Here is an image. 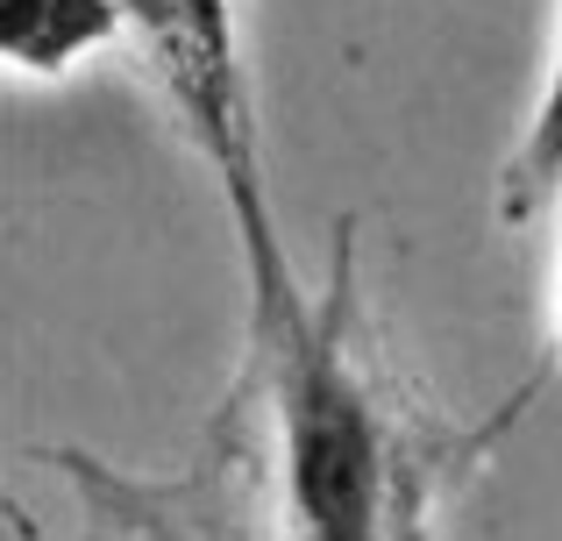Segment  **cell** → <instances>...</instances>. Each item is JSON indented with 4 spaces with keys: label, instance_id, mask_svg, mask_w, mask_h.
<instances>
[{
    "label": "cell",
    "instance_id": "obj_2",
    "mask_svg": "<svg viewBox=\"0 0 562 541\" xmlns=\"http://www.w3.org/2000/svg\"><path fill=\"white\" fill-rule=\"evenodd\" d=\"M122 14L143 79L157 86L171 128L192 143V157L214 171L221 200H228L243 271L278 264L285 236H278L271 185H263V128L243 57V8L235 0H122Z\"/></svg>",
    "mask_w": 562,
    "mask_h": 541
},
{
    "label": "cell",
    "instance_id": "obj_3",
    "mask_svg": "<svg viewBox=\"0 0 562 541\" xmlns=\"http://www.w3.org/2000/svg\"><path fill=\"white\" fill-rule=\"evenodd\" d=\"M128 43L122 0H0V57L14 79H65Z\"/></svg>",
    "mask_w": 562,
    "mask_h": 541
},
{
    "label": "cell",
    "instance_id": "obj_4",
    "mask_svg": "<svg viewBox=\"0 0 562 541\" xmlns=\"http://www.w3.org/2000/svg\"><path fill=\"white\" fill-rule=\"evenodd\" d=\"M549 200H562V29L549 50V79H541V100L527 114V136L513 143L506 171H498V222L520 228L535 222Z\"/></svg>",
    "mask_w": 562,
    "mask_h": 541
},
{
    "label": "cell",
    "instance_id": "obj_5",
    "mask_svg": "<svg viewBox=\"0 0 562 541\" xmlns=\"http://www.w3.org/2000/svg\"><path fill=\"white\" fill-rule=\"evenodd\" d=\"M549 328H555V357H562V257H555V292H549Z\"/></svg>",
    "mask_w": 562,
    "mask_h": 541
},
{
    "label": "cell",
    "instance_id": "obj_1",
    "mask_svg": "<svg viewBox=\"0 0 562 541\" xmlns=\"http://www.w3.org/2000/svg\"><path fill=\"white\" fill-rule=\"evenodd\" d=\"M249 278V342L214 435L228 471L263 477L278 528L314 541L427 534L435 514L492 463L527 399L549 385V363L513 385L484 420H456L384 349L363 300L357 222H335L328 285L306 292L292 257Z\"/></svg>",
    "mask_w": 562,
    "mask_h": 541
}]
</instances>
